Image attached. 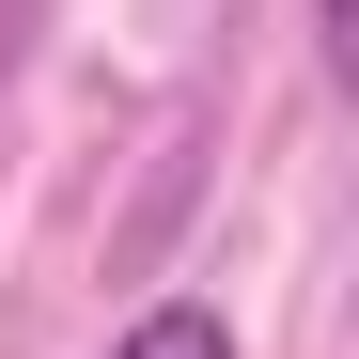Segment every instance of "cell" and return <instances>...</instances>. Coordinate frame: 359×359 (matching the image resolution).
<instances>
[{"instance_id": "obj_1", "label": "cell", "mask_w": 359, "mask_h": 359, "mask_svg": "<svg viewBox=\"0 0 359 359\" xmlns=\"http://www.w3.org/2000/svg\"><path fill=\"white\" fill-rule=\"evenodd\" d=\"M109 359H234V313H203V297H156V313L109 344Z\"/></svg>"}]
</instances>
